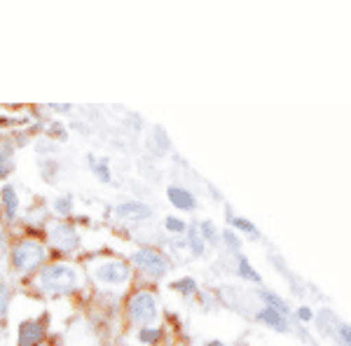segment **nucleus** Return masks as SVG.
<instances>
[{"label":"nucleus","instance_id":"1","mask_svg":"<svg viewBox=\"0 0 351 346\" xmlns=\"http://www.w3.org/2000/svg\"><path fill=\"white\" fill-rule=\"evenodd\" d=\"M36 286L40 288L43 295L47 297H61V295H71L77 288V271L66 262H54L40 269Z\"/></svg>","mask_w":351,"mask_h":346},{"label":"nucleus","instance_id":"2","mask_svg":"<svg viewBox=\"0 0 351 346\" xmlns=\"http://www.w3.org/2000/svg\"><path fill=\"white\" fill-rule=\"evenodd\" d=\"M45 246L36 239H21L12 248V267L16 274H31L45 262Z\"/></svg>","mask_w":351,"mask_h":346},{"label":"nucleus","instance_id":"3","mask_svg":"<svg viewBox=\"0 0 351 346\" xmlns=\"http://www.w3.org/2000/svg\"><path fill=\"white\" fill-rule=\"evenodd\" d=\"M129 321L141 328H148L157 319V297L150 291H136L127 302Z\"/></svg>","mask_w":351,"mask_h":346},{"label":"nucleus","instance_id":"4","mask_svg":"<svg viewBox=\"0 0 351 346\" xmlns=\"http://www.w3.org/2000/svg\"><path fill=\"white\" fill-rule=\"evenodd\" d=\"M134 264L138 267L145 276H150V279H162V276H167L169 269H171L169 260L164 258L160 251H155V248H141V251H136Z\"/></svg>","mask_w":351,"mask_h":346},{"label":"nucleus","instance_id":"5","mask_svg":"<svg viewBox=\"0 0 351 346\" xmlns=\"http://www.w3.org/2000/svg\"><path fill=\"white\" fill-rule=\"evenodd\" d=\"M94 276L96 281L106 283V286H124L129 281V276H132V269L122 260H106V262L96 264Z\"/></svg>","mask_w":351,"mask_h":346},{"label":"nucleus","instance_id":"6","mask_svg":"<svg viewBox=\"0 0 351 346\" xmlns=\"http://www.w3.org/2000/svg\"><path fill=\"white\" fill-rule=\"evenodd\" d=\"M47 241L52 243L56 251L73 253L80 246V234H77V230L73 225L61 223V225H52V230L47 232Z\"/></svg>","mask_w":351,"mask_h":346},{"label":"nucleus","instance_id":"7","mask_svg":"<svg viewBox=\"0 0 351 346\" xmlns=\"http://www.w3.org/2000/svg\"><path fill=\"white\" fill-rule=\"evenodd\" d=\"M45 339V325L40 321H24L19 325V346H38Z\"/></svg>","mask_w":351,"mask_h":346},{"label":"nucleus","instance_id":"8","mask_svg":"<svg viewBox=\"0 0 351 346\" xmlns=\"http://www.w3.org/2000/svg\"><path fill=\"white\" fill-rule=\"evenodd\" d=\"M150 213H152L150 208L141 201H124L117 206V215L124 220H145L150 218Z\"/></svg>","mask_w":351,"mask_h":346},{"label":"nucleus","instance_id":"9","mask_svg":"<svg viewBox=\"0 0 351 346\" xmlns=\"http://www.w3.org/2000/svg\"><path fill=\"white\" fill-rule=\"evenodd\" d=\"M167 197L176 208H180V211H192V208H195V197H192L185 187H176V185L169 187Z\"/></svg>","mask_w":351,"mask_h":346},{"label":"nucleus","instance_id":"10","mask_svg":"<svg viewBox=\"0 0 351 346\" xmlns=\"http://www.w3.org/2000/svg\"><path fill=\"white\" fill-rule=\"evenodd\" d=\"M258 319L265 323V325H269L271 330H279V332H286L288 330V321L284 314H279V311L269 309V306H265L263 311L258 314Z\"/></svg>","mask_w":351,"mask_h":346},{"label":"nucleus","instance_id":"11","mask_svg":"<svg viewBox=\"0 0 351 346\" xmlns=\"http://www.w3.org/2000/svg\"><path fill=\"white\" fill-rule=\"evenodd\" d=\"M0 199H3V203H5V211H8V215L12 218V215L16 213V208H19V197H16L14 187L5 185L3 190H0Z\"/></svg>","mask_w":351,"mask_h":346},{"label":"nucleus","instance_id":"12","mask_svg":"<svg viewBox=\"0 0 351 346\" xmlns=\"http://www.w3.org/2000/svg\"><path fill=\"white\" fill-rule=\"evenodd\" d=\"M237 271H239L241 279H248V281H253V283H263V279H260V274H258L256 269H253L251 264H248V260H246V258H239V264H237Z\"/></svg>","mask_w":351,"mask_h":346},{"label":"nucleus","instance_id":"13","mask_svg":"<svg viewBox=\"0 0 351 346\" xmlns=\"http://www.w3.org/2000/svg\"><path fill=\"white\" fill-rule=\"evenodd\" d=\"M263 297H265V302H267L269 309H274V311H279V314H284V316H286L288 304H284V299H281L279 295H274V293H263Z\"/></svg>","mask_w":351,"mask_h":346},{"label":"nucleus","instance_id":"14","mask_svg":"<svg viewBox=\"0 0 351 346\" xmlns=\"http://www.w3.org/2000/svg\"><path fill=\"white\" fill-rule=\"evenodd\" d=\"M160 337H162V332L157 330V328H141V332H138L141 344H155Z\"/></svg>","mask_w":351,"mask_h":346},{"label":"nucleus","instance_id":"15","mask_svg":"<svg viewBox=\"0 0 351 346\" xmlns=\"http://www.w3.org/2000/svg\"><path fill=\"white\" fill-rule=\"evenodd\" d=\"M230 223H232V227H237V230L246 232V234H251V236H258V230H256V225H253V223H248L246 218H230Z\"/></svg>","mask_w":351,"mask_h":346},{"label":"nucleus","instance_id":"16","mask_svg":"<svg viewBox=\"0 0 351 346\" xmlns=\"http://www.w3.org/2000/svg\"><path fill=\"white\" fill-rule=\"evenodd\" d=\"M173 291H178L183 295H192L197 291V281L195 279H180V281L173 283Z\"/></svg>","mask_w":351,"mask_h":346},{"label":"nucleus","instance_id":"17","mask_svg":"<svg viewBox=\"0 0 351 346\" xmlns=\"http://www.w3.org/2000/svg\"><path fill=\"white\" fill-rule=\"evenodd\" d=\"M89 162L94 164L96 178H99V180H104V183H108V180H110V173H108V164H106V162L96 164V160H94V157H89Z\"/></svg>","mask_w":351,"mask_h":346},{"label":"nucleus","instance_id":"18","mask_svg":"<svg viewBox=\"0 0 351 346\" xmlns=\"http://www.w3.org/2000/svg\"><path fill=\"white\" fill-rule=\"evenodd\" d=\"M167 230L171 232V234H185V223L171 215V218H167Z\"/></svg>","mask_w":351,"mask_h":346},{"label":"nucleus","instance_id":"19","mask_svg":"<svg viewBox=\"0 0 351 346\" xmlns=\"http://www.w3.org/2000/svg\"><path fill=\"white\" fill-rule=\"evenodd\" d=\"M190 243H192V253L204 255V239L199 232H190Z\"/></svg>","mask_w":351,"mask_h":346},{"label":"nucleus","instance_id":"20","mask_svg":"<svg viewBox=\"0 0 351 346\" xmlns=\"http://www.w3.org/2000/svg\"><path fill=\"white\" fill-rule=\"evenodd\" d=\"M337 337H339V344L349 346L351 344V328L344 325V323H339V325H337Z\"/></svg>","mask_w":351,"mask_h":346},{"label":"nucleus","instance_id":"21","mask_svg":"<svg viewBox=\"0 0 351 346\" xmlns=\"http://www.w3.org/2000/svg\"><path fill=\"white\" fill-rule=\"evenodd\" d=\"M8 302H10V291H8V286L0 281V316H3L5 309H8Z\"/></svg>","mask_w":351,"mask_h":346},{"label":"nucleus","instance_id":"22","mask_svg":"<svg viewBox=\"0 0 351 346\" xmlns=\"http://www.w3.org/2000/svg\"><path fill=\"white\" fill-rule=\"evenodd\" d=\"M71 206H73L71 197H61V199L56 201V211H59L61 215H68V213H71Z\"/></svg>","mask_w":351,"mask_h":346},{"label":"nucleus","instance_id":"23","mask_svg":"<svg viewBox=\"0 0 351 346\" xmlns=\"http://www.w3.org/2000/svg\"><path fill=\"white\" fill-rule=\"evenodd\" d=\"M298 319L302 323H309L311 319H314V311L309 309V306H300L298 309Z\"/></svg>","mask_w":351,"mask_h":346},{"label":"nucleus","instance_id":"24","mask_svg":"<svg viewBox=\"0 0 351 346\" xmlns=\"http://www.w3.org/2000/svg\"><path fill=\"white\" fill-rule=\"evenodd\" d=\"M202 234L206 236L208 241H216V232H213V225L211 223H202Z\"/></svg>","mask_w":351,"mask_h":346},{"label":"nucleus","instance_id":"25","mask_svg":"<svg viewBox=\"0 0 351 346\" xmlns=\"http://www.w3.org/2000/svg\"><path fill=\"white\" fill-rule=\"evenodd\" d=\"M321 319H324V321H332V316L328 314V311H324V314H321ZM332 328H335V323H321V330H324V332H330Z\"/></svg>","mask_w":351,"mask_h":346},{"label":"nucleus","instance_id":"26","mask_svg":"<svg viewBox=\"0 0 351 346\" xmlns=\"http://www.w3.org/2000/svg\"><path fill=\"white\" fill-rule=\"evenodd\" d=\"M225 241H228L232 248L239 246V239H237V236H232V232H225Z\"/></svg>","mask_w":351,"mask_h":346},{"label":"nucleus","instance_id":"27","mask_svg":"<svg viewBox=\"0 0 351 346\" xmlns=\"http://www.w3.org/2000/svg\"><path fill=\"white\" fill-rule=\"evenodd\" d=\"M5 251H8V241H5V232L0 227V255H5Z\"/></svg>","mask_w":351,"mask_h":346},{"label":"nucleus","instance_id":"28","mask_svg":"<svg viewBox=\"0 0 351 346\" xmlns=\"http://www.w3.org/2000/svg\"><path fill=\"white\" fill-rule=\"evenodd\" d=\"M5 173H8V162H5L3 157H0V178H3Z\"/></svg>","mask_w":351,"mask_h":346},{"label":"nucleus","instance_id":"29","mask_svg":"<svg viewBox=\"0 0 351 346\" xmlns=\"http://www.w3.org/2000/svg\"><path fill=\"white\" fill-rule=\"evenodd\" d=\"M208 346H223V344H220V342H211V344H208Z\"/></svg>","mask_w":351,"mask_h":346}]
</instances>
